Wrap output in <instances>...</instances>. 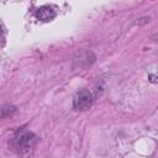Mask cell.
I'll return each instance as SVG.
<instances>
[{
    "label": "cell",
    "instance_id": "obj_1",
    "mask_svg": "<svg viewBox=\"0 0 158 158\" xmlns=\"http://www.w3.org/2000/svg\"><path fill=\"white\" fill-rule=\"evenodd\" d=\"M35 143H36V136L31 132H27V131L19 133L12 139L14 149H16L17 153L21 156H25L26 153H28Z\"/></svg>",
    "mask_w": 158,
    "mask_h": 158
},
{
    "label": "cell",
    "instance_id": "obj_2",
    "mask_svg": "<svg viewBox=\"0 0 158 158\" xmlns=\"http://www.w3.org/2000/svg\"><path fill=\"white\" fill-rule=\"evenodd\" d=\"M91 102H93L91 94L86 89H83V90L78 91L75 94L74 99H73V106H74V109L80 110V111L88 110L91 106Z\"/></svg>",
    "mask_w": 158,
    "mask_h": 158
},
{
    "label": "cell",
    "instance_id": "obj_3",
    "mask_svg": "<svg viewBox=\"0 0 158 158\" xmlns=\"http://www.w3.org/2000/svg\"><path fill=\"white\" fill-rule=\"evenodd\" d=\"M56 11L53 10L52 6H41L37 9L36 11V17L41 21H44V22H48L51 20H53L56 17Z\"/></svg>",
    "mask_w": 158,
    "mask_h": 158
},
{
    "label": "cell",
    "instance_id": "obj_4",
    "mask_svg": "<svg viewBox=\"0 0 158 158\" xmlns=\"http://www.w3.org/2000/svg\"><path fill=\"white\" fill-rule=\"evenodd\" d=\"M5 35H6L5 27H4V25L0 22V44H1V46H4V43H5Z\"/></svg>",
    "mask_w": 158,
    "mask_h": 158
}]
</instances>
